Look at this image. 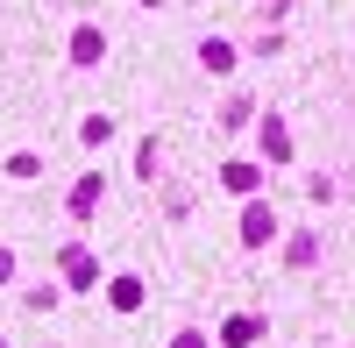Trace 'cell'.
Instances as JSON below:
<instances>
[{"instance_id": "obj_12", "label": "cell", "mask_w": 355, "mask_h": 348, "mask_svg": "<svg viewBox=\"0 0 355 348\" xmlns=\"http://www.w3.org/2000/svg\"><path fill=\"white\" fill-rule=\"evenodd\" d=\"M171 348H206V341H199V334H178V341H171Z\"/></svg>"}, {"instance_id": "obj_5", "label": "cell", "mask_w": 355, "mask_h": 348, "mask_svg": "<svg viewBox=\"0 0 355 348\" xmlns=\"http://www.w3.org/2000/svg\"><path fill=\"white\" fill-rule=\"evenodd\" d=\"M114 306H121V313H135L142 306V277H114V292H107Z\"/></svg>"}, {"instance_id": "obj_4", "label": "cell", "mask_w": 355, "mask_h": 348, "mask_svg": "<svg viewBox=\"0 0 355 348\" xmlns=\"http://www.w3.org/2000/svg\"><path fill=\"white\" fill-rule=\"evenodd\" d=\"M242 242H249V249L270 242V214H263V207H249V214H242Z\"/></svg>"}, {"instance_id": "obj_3", "label": "cell", "mask_w": 355, "mask_h": 348, "mask_svg": "<svg viewBox=\"0 0 355 348\" xmlns=\"http://www.w3.org/2000/svg\"><path fill=\"white\" fill-rule=\"evenodd\" d=\"M100 28H78V36H71V64H100Z\"/></svg>"}, {"instance_id": "obj_2", "label": "cell", "mask_w": 355, "mask_h": 348, "mask_svg": "<svg viewBox=\"0 0 355 348\" xmlns=\"http://www.w3.org/2000/svg\"><path fill=\"white\" fill-rule=\"evenodd\" d=\"M256 334H263V320H256V313H234V320L220 327V341H227V348H249Z\"/></svg>"}, {"instance_id": "obj_8", "label": "cell", "mask_w": 355, "mask_h": 348, "mask_svg": "<svg viewBox=\"0 0 355 348\" xmlns=\"http://www.w3.org/2000/svg\"><path fill=\"white\" fill-rule=\"evenodd\" d=\"M64 277H71V284H93V256H85V249H64Z\"/></svg>"}, {"instance_id": "obj_9", "label": "cell", "mask_w": 355, "mask_h": 348, "mask_svg": "<svg viewBox=\"0 0 355 348\" xmlns=\"http://www.w3.org/2000/svg\"><path fill=\"white\" fill-rule=\"evenodd\" d=\"M263 150H270V157H291V135H284V121H263Z\"/></svg>"}, {"instance_id": "obj_1", "label": "cell", "mask_w": 355, "mask_h": 348, "mask_svg": "<svg viewBox=\"0 0 355 348\" xmlns=\"http://www.w3.org/2000/svg\"><path fill=\"white\" fill-rule=\"evenodd\" d=\"M220 185H227L234 199H242V192H256V185H263V171H256V164H242V157H234V164L220 171Z\"/></svg>"}, {"instance_id": "obj_6", "label": "cell", "mask_w": 355, "mask_h": 348, "mask_svg": "<svg viewBox=\"0 0 355 348\" xmlns=\"http://www.w3.org/2000/svg\"><path fill=\"white\" fill-rule=\"evenodd\" d=\"M249 114H256V100H249V93H234V100L220 107V128H242V121H249Z\"/></svg>"}, {"instance_id": "obj_7", "label": "cell", "mask_w": 355, "mask_h": 348, "mask_svg": "<svg viewBox=\"0 0 355 348\" xmlns=\"http://www.w3.org/2000/svg\"><path fill=\"white\" fill-rule=\"evenodd\" d=\"M199 57H206V71H234V43H220V36H214V43H206Z\"/></svg>"}, {"instance_id": "obj_11", "label": "cell", "mask_w": 355, "mask_h": 348, "mask_svg": "<svg viewBox=\"0 0 355 348\" xmlns=\"http://www.w3.org/2000/svg\"><path fill=\"white\" fill-rule=\"evenodd\" d=\"M8 277H15V256H8V249H0V284H8Z\"/></svg>"}, {"instance_id": "obj_10", "label": "cell", "mask_w": 355, "mask_h": 348, "mask_svg": "<svg viewBox=\"0 0 355 348\" xmlns=\"http://www.w3.org/2000/svg\"><path fill=\"white\" fill-rule=\"evenodd\" d=\"M93 207H100V178H85V185L71 192V214H93Z\"/></svg>"}]
</instances>
